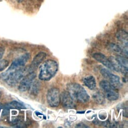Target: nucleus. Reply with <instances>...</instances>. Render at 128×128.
<instances>
[{
  "label": "nucleus",
  "mask_w": 128,
  "mask_h": 128,
  "mask_svg": "<svg viewBox=\"0 0 128 128\" xmlns=\"http://www.w3.org/2000/svg\"><path fill=\"white\" fill-rule=\"evenodd\" d=\"M58 70V64L52 60L44 62L40 67L38 78L42 81L50 80Z\"/></svg>",
  "instance_id": "obj_1"
},
{
  "label": "nucleus",
  "mask_w": 128,
  "mask_h": 128,
  "mask_svg": "<svg viewBox=\"0 0 128 128\" xmlns=\"http://www.w3.org/2000/svg\"><path fill=\"white\" fill-rule=\"evenodd\" d=\"M67 89L74 100L82 103H86L89 101V95L80 84L76 83H69L67 85Z\"/></svg>",
  "instance_id": "obj_2"
},
{
  "label": "nucleus",
  "mask_w": 128,
  "mask_h": 128,
  "mask_svg": "<svg viewBox=\"0 0 128 128\" xmlns=\"http://www.w3.org/2000/svg\"><path fill=\"white\" fill-rule=\"evenodd\" d=\"M30 70V68L29 69L22 68L8 73H4L3 75V77L5 78L6 83L9 85L15 86L20 82Z\"/></svg>",
  "instance_id": "obj_3"
},
{
  "label": "nucleus",
  "mask_w": 128,
  "mask_h": 128,
  "mask_svg": "<svg viewBox=\"0 0 128 128\" xmlns=\"http://www.w3.org/2000/svg\"><path fill=\"white\" fill-rule=\"evenodd\" d=\"M100 88L104 92L106 98L110 101H114L118 99L119 93L118 89L110 84L106 80H102L100 83Z\"/></svg>",
  "instance_id": "obj_4"
},
{
  "label": "nucleus",
  "mask_w": 128,
  "mask_h": 128,
  "mask_svg": "<svg viewBox=\"0 0 128 128\" xmlns=\"http://www.w3.org/2000/svg\"><path fill=\"white\" fill-rule=\"evenodd\" d=\"M46 100L48 104L52 108H56L59 106L60 102V94L57 88L50 89L46 94Z\"/></svg>",
  "instance_id": "obj_5"
},
{
  "label": "nucleus",
  "mask_w": 128,
  "mask_h": 128,
  "mask_svg": "<svg viewBox=\"0 0 128 128\" xmlns=\"http://www.w3.org/2000/svg\"><path fill=\"white\" fill-rule=\"evenodd\" d=\"M30 57L31 55L30 54L26 53L22 56H19V58H17L13 62L11 66L5 73H8L16 70L23 68L29 60Z\"/></svg>",
  "instance_id": "obj_6"
},
{
  "label": "nucleus",
  "mask_w": 128,
  "mask_h": 128,
  "mask_svg": "<svg viewBox=\"0 0 128 128\" xmlns=\"http://www.w3.org/2000/svg\"><path fill=\"white\" fill-rule=\"evenodd\" d=\"M36 75L35 73L30 72L26 74L24 78L20 82L19 85V90L21 92H25L28 90L34 82L36 77Z\"/></svg>",
  "instance_id": "obj_7"
},
{
  "label": "nucleus",
  "mask_w": 128,
  "mask_h": 128,
  "mask_svg": "<svg viewBox=\"0 0 128 128\" xmlns=\"http://www.w3.org/2000/svg\"><path fill=\"white\" fill-rule=\"evenodd\" d=\"M100 73L106 79V81L116 88L118 89L120 86L121 84L120 77L118 76L112 74L108 69H106V68H102L100 70Z\"/></svg>",
  "instance_id": "obj_8"
},
{
  "label": "nucleus",
  "mask_w": 128,
  "mask_h": 128,
  "mask_svg": "<svg viewBox=\"0 0 128 128\" xmlns=\"http://www.w3.org/2000/svg\"><path fill=\"white\" fill-rule=\"evenodd\" d=\"M60 100L63 106L67 108H73L75 106L74 100L68 91H64L60 94Z\"/></svg>",
  "instance_id": "obj_9"
},
{
  "label": "nucleus",
  "mask_w": 128,
  "mask_h": 128,
  "mask_svg": "<svg viewBox=\"0 0 128 128\" xmlns=\"http://www.w3.org/2000/svg\"><path fill=\"white\" fill-rule=\"evenodd\" d=\"M108 60L112 64L114 71L118 72H121L123 74H126L128 73V68L122 66L116 57L110 56Z\"/></svg>",
  "instance_id": "obj_10"
},
{
  "label": "nucleus",
  "mask_w": 128,
  "mask_h": 128,
  "mask_svg": "<svg viewBox=\"0 0 128 128\" xmlns=\"http://www.w3.org/2000/svg\"><path fill=\"white\" fill-rule=\"evenodd\" d=\"M93 57L97 61L102 63L107 68L110 70H114V68L112 65L108 58L104 54L102 53H95L93 55Z\"/></svg>",
  "instance_id": "obj_11"
},
{
  "label": "nucleus",
  "mask_w": 128,
  "mask_h": 128,
  "mask_svg": "<svg viewBox=\"0 0 128 128\" xmlns=\"http://www.w3.org/2000/svg\"><path fill=\"white\" fill-rule=\"evenodd\" d=\"M118 40L122 44V47L124 48V51L125 54H128V34L124 30L119 31L116 34Z\"/></svg>",
  "instance_id": "obj_12"
},
{
  "label": "nucleus",
  "mask_w": 128,
  "mask_h": 128,
  "mask_svg": "<svg viewBox=\"0 0 128 128\" xmlns=\"http://www.w3.org/2000/svg\"><path fill=\"white\" fill-rule=\"evenodd\" d=\"M46 54L44 52H40L37 54L33 59V61L31 63L30 68L31 69H34L38 66L46 58Z\"/></svg>",
  "instance_id": "obj_13"
},
{
  "label": "nucleus",
  "mask_w": 128,
  "mask_h": 128,
  "mask_svg": "<svg viewBox=\"0 0 128 128\" xmlns=\"http://www.w3.org/2000/svg\"><path fill=\"white\" fill-rule=\"evenodd\" d=\"M1 108L6 109V110H11V109H14V110H22L25 109V107L24 106L23 104H22L16 102V101H13L11 102L8 103L5 105H2L1 107Z\"/></svg>",
  "instance_id": "obj_14"
},
{
  "label": "nucleus",
  "mask_w": 128,
  "mask_h": 128,
  "mask_svg": "<svg viewBox=\"0 0 128 128\" xmlns=\"http://www.w3.org/2000/svg\"><path fill=\"white\" fill-rule=\"evenodd\" d=\"M83 82L85 85L90 90H94L96 87V82L93 76L85 77L83 79Z\"/></svg>",
  "instance_id": "obj_15"
},
{
  "label": "nucleus",
  "mask_w": 128,
  "mask_h": 128,
  "mask_svg": "<svg viewBox=\"0 0 128 128\" xmlns=\"http://www.w3.org/2000/svg\"><path fill=\"white\" fill-rule=\"evenodd\" d=\"M92 98L94 101L100 104H102L105 102L106 98L104 93L100 91L95 92L92 96Z\"/></svg>",
  "instance_id": "obj_16"
},
{
  "label": "nucleus",
  "mask_w": 128,
  "mask_h": 128,
  "mask_svg": "<svg viewBox=\"0 0 128 128\" xmlns=\"http://www.w3.org/2000/svg\"><path fill=\"white\" fill-rule=\"evenodd\" d=\"M40 84L38 81H34L32 83L29 89H30L31 93L32 95H36L38 94L40 88Z\"/></svg>",
  "instance_id": "obj_17"
},
{
  "label": "nucleus",
  "mask_w": 128,
  "mask_h": 128,
  "mask_svg": "<svg viewBox=\"0 0 128 128\" xmlns=\"http://www.w3.org/2000/svg\"><path fill=\"white\" fill-rule=\"evenodd\" d=\"M108 46H109V48L110 50H112L114 52L118 54L119 55H120V56L122 54H122H123L122 52H124L122 48H120V46H118V45H116V44H110V45H108Z\"/></svg>",
  "instance_id": "obj_18"
},
{
  "label": "nucleus",
  "mask_w": 128,
  "mask_h": 128,
  "mask_svg": "<svg viewBox=\"0 0 128 128\" xmlns=\"http://www.w3.org/2000/svg\"><path fill=\"white\" fill-rule=\"evenodd\" d=\"M9 65V62L6 60L0 59V72H2L7 68Z\"/></svg>",
  "instance_id": "obj_19"
},
{
  "label": "nucleus",
  "mask_w": 128,
  "mask_h": 128,
  "mask_svg": "<svg viewBox=\"0 0 128 128\" xmlns=\"http://www.w3.org/2000/svg\"><path fill=\"white\" fill-rule=\"evenodd\" d=\"M5 52V49L3 48L0 46V59L2 58Z\"/></svg>",
  "instance_id": "obj_20"
},
{
  "label": "nucleus",
  "mask_w": 128,
  "mask_h": 128,
  "mask_svg": "<svg viewBox=\"0 0 128 128\" xmlns=\"http://www.w3.org/2000/svg\"><path fill=\"white\" fill-rule=\"evenodd\" d=\"M76 127H78V128H88V126H87L86 125H85V124H83V123H80V124H79L77 125Z\"/></svg>",
  "instance_id": "obj_21"
},
{
  "label": "nucleus",
  "mask_w": 128,
  "mask_h": 128,
  "mask_svg": "<svg viewBox=\"0 0 128 128\" xmlns=\"http://www.w3.org/2000/svg\"><path fill=\"white\" fill-rule=\"evenodd\" d=\"M23 0H16V1L18 3H21V2H23Z\"/></svg>",
  "instance_id": "obj_22"
},
{
  "label": "nucleus",
  "mask_w": 128,
  "mask_h": 128,
  "mask_svg": "<svg viewBox=\"0 0 128 128\" xmlns=\"http://www.w3.org/2000/svg\"><path fill=\"white\" fill-rule=\"evenodd\" d=\"M2 105V104L1 103H0V109H1V107Z\"/></svg>",
  "instance_id": "obj_23"
},
{
  "label": "nucleus",
  "mask_w": 128,
  "mask_h": 128,
  "mask_svg": "<svg viewBox=\"0 0 128 128\" xmlns=\"http://www.w3.org/2000/svg\"><path fill=\"white\" fill-rule=\"evenodd\" d=\"M1 92L0 91V98H1Z\"/></svg>",
  "instance_id": "obj_24"
},
{
  "label": "nucleus",
  "mask_w": 128,
  "mask_h": 128,
  "mask_svg": "<svg viewBox=\"0 0 128 128\" xmlns=\"http://www.w3.org/2000/svg\"><path fill=\"white\" fill-rule=\"evenodd\" d=\"M0 1H2V0H0Z\"/></svg>",
  "instance_id": "obj_25"
}]
</instances>
